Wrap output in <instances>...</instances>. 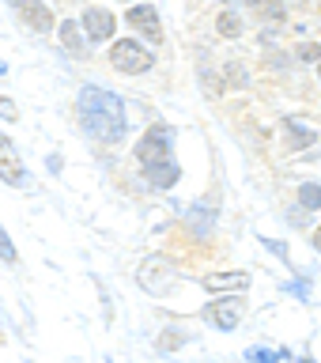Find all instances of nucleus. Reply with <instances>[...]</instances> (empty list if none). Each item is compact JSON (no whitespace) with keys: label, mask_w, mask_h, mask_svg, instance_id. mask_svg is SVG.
Wrapping results in <instances>:
<instances>
[{"label":"nucleus","mask_w":321,"mask_h":363,"mask_svg":"<svg viewBox=\"0 0 321 363\" xmlns=\"http://www.w3.org/2000/svg\"><path fill=\"white\" fill-rule=\"evenodd\" d=\"M0 118H4V121H19V106L11 99H0Z\"/></svg>","instance_id":"nucleus-18"},{"label":"nucleus","mask_w":321,"mask_h":363,"mask_svg":"<svg viewBox=\"0 0 321 363\" xmlns=\"http://www.w3.org/2000/svg\"><path fill=\"white\" fill-rule=\"evenodd\" d=\"M159 277H174V269H170L163 257H147L144 265H140V284H144V288L152 291V295H163V291L170 288V284L159 280Z\"/></svg>","instance_id":"nucleus-6"},{"label":"nucleus","mask_w":321,"mask_h":363,"mask_svg":"<svg viewBox=\"0 0 321 363\" xmlns=\"http://www.w3.org/2000/svg\"><path fill=\"white\" fill-rule=\"evenodd\" d=\"M317 79H321V61H317Z\"/></svg>","instance_id":"nucleus-23"},{"label":"nucleus","mask_w":321,"mask_h":363,"mask_svg":"<svg viewBox=\"0 0 321 363\" xmlns=\"http://www.w3.org/2000/svg\"><path fill=\"white\" fill-rule=\"evenodd\" d=\"M269 250H276L280 257H288V246H283V242H272V238H269Z\"/></svg>","instance_id":"nucleus-21"},{"label":"nucleus","mask_w":321,"mask_h":363,"mask_svg":"<svg viewBox=\"0 0 321 363\" xmlns=\"http://www.w3.org/2000/svg\"><path fill=\"white\" fill-rule=\"evenodd\" d=\"M0 261H8V265L16 261V246H11V238L4 235V227H0Z\"/></svg>","instance_id":"nucleus-17"},{"label":"nucleus","mask_w":321,"mask_h":363,"mask_svg":"<svg viewBox=\"0 0 321 363\" xmlns=\"http://www.w3.org/2000/svg\"><path fill=\"white\" fill-rule=\"evenodd\" d=\"M288 133H291V140L299 144V147L314 144V133H310V129H299V125H295V121H288Z\"/></svg>","instance_id":"nucleus-16"},{"label":"nucleus","mask_w":321,"mask_h":363,"mask_svg":"<svg viewBox=\"0 0 321 363\" xmlns=\"http://www.w3.org/2000/svg\"><path fill=\"white\" fill-rule=\"evenodd\" d=\"M0 178H4L8 186H23V182H27V170H23L19 155H16V144H11L4 133H0Z\"/></svg>","instance_id":"nucleus-4"},{"label":"nucleus","mask_w":321,"mask_h":363,"mask_svg":"<svg viewBox=\"0 0 321 363\" xmlns=\"http://www.w3.org/2000/svg\"><path fill=\"white\" fill-rule=\"evenodd\" d=\"M11 4L19 8V16H23V23L27 27H34V30H53V11L42 4V0H11Z\"/></svg>","instance_id":"nucleus-7"},{"label":"nucleus","mask_w":321,"mask_h":363,"mask_svg":"<svg viewBox=\"0 0 321 363\" xmlns=\"http://www.w3.org/2000/svg\"><path fill=\"white\" fill-rule=\"evenodd\" d=\"M249 8H254V16H261L269 23V27H280L283 19H288V11H283V0H249Z\"/></svg>","instance_id":"nucleus-11"},{"label":"nucleus","mask_w":321,"mask_h":363,"mask_svg":"<svg viewBox=\"0 0 321 363\" xmlns=\"http://www.w3.org/2000/svg\"><path fill=\"white\" fill-rule=\"evenodd\" d=\"M79 121L102 144H118L125 136V102L113 91L84 87L79 91Z\"/></svg>","instance_id":"nucleus-1"},{"label":"nucleus","mask_w":321,"mask_h":363,"mask_svg":"<svg viewBox=\"0 0 321 363\" xmlns=\"http://www.w3.org/2000/svg\"><path fill=\"white\" fill-rule=\"evenodd\" d=\"M215 30H220V38H238V34H242V27H238V16H235V11H223V16L215 19Z\"/></svg>","instance_id":"nucleus-14"},{"label":"nucleus","mask_w":321,"mask_h":363,"mask_svg":"<svg viewBox=\"0 0 321 363\" xmlns=\"http://www.w3.org/2000/svg\"><path fill=\"white\" fill-rule=\"evenodd\" d=\"M208 291H246L249 288V272H208L204 277Z\"/></svg>","instance_id":"nucleus-10"},{"label":"nucleus","mask_w":321,"mask_h":363,"mask_svg":"<svg viewBox=\"0 0 321 363\" xmlns=\"http://www.w3.org/2000/svg\"><path fill=\"white\" fill-rule=\"evenodd\" d=\"M208 318H212L220 329H235L238 322H242V303H238L235 295H231V299H215V303L208 306Z\"/></svg>","instance_id":"nucleus-9"},{"label":"nucleus","mask_w":321,"mask_h":363,"mask_svg":"<svg viewBox=\"0 0 321 363\" xmlns=\"http://www.w3.org/2000/svg\"><path fill=\"white\" fill-rule=\"evenodd\" d=\"M129 27H136V30H144L152 42H163V27H159V16H155V8H147V4H133L129 8Z\"/></svg>","instance_id":"nucleus-8"},{"label":"nucleus","mask_w":321,"mask_h":363,"mask_svg":"<svg viewBox=\"0 0 321 363\" xmlns=\"http://www.w3.org/2000/svg\"><path fill=\"white\" fill-rule=\"evenodd\" d=\"M110 65L118 68V72L140 76V72H147V68H152V53H147L140 42L121 38V42H113V50H110Z\"/></svg>","instance_id":"nucleus-3"},{"label":"nucleus","mask_w":321,"mask_h":363,"mask_svg":"<svg viewBox=\"0 0 321 363\" xmlns=\"http://www.w3.org/2000/svg\"><path fill=\"white\" fill-rule=\"evenodd\" d=\"M314 246L321 250V227H317V235H314Z\"/></svg>","instance_id":"nucleus-22"},{"label":"nucleus","mask_w":321,"mask_h":363,"mask_svg":"<svg viewBox=\"0 0 321 363\" xmlns=\"http://www.w3.org/2000/svg\"><path fill=\"white\" fill-rule=\"evenodd\" d=\"M136 159L144 163V174L155 189H170L178 182V167H174V159H170V129L167 125H155L152 133L140 136Z\"/></svg>","instance_id":"nucleus-2"},{"label":"nucleus","mask_w":321,"mask_h":363,"mask_svg":"<svg viewBox=\"0 0 321 363\" xmlns=\"http://www.w3.org/2000/svg\"><path fill=\"white\" fill-rule=\"evenodd\" d=\"M61 42H64V50H68V53L84 57V38H79V27H76L72 19H64V23H61Z\"/></svg>","instance_id":"nucleus-12"},{"label":"nucleus","mask_w":321,"mask_h":363,"mask_svg":"<svg viewBox=\"0 0 321 363\" xmlns=\"http://www.w3.org/2000/svg\"><path fill=\"white\" fill-rule=\"evenodd\" d=\"M159 345H163V348H178V345H181V337H178V333H174V337H170V333H167L163 340H159Z\"/></svg>","instance_id":"nucleus-20"},{"label":"nucleus","mask_w":321,"mask_h":363,"mask_svg":"<svg viewBox=\"0 0 321 363\" xmlns=\"http://www.w3.org/2000/svg\"><path fill=\"white\" fill-rule=\"evenodd\" d=\"M299 204L303 208H321V186L317 182H303L299 186Z\"/></svg>","instance_id":"nucleus-13"},{"label":"nucleus","mask_w":321,"mask_h":363,"mask_svg":"<svg viewBox=\"0 0 321 363\" xmlns=\"http://www.w3.org/2000/svg\"><path fill=\"white\" fill-rule=\"evenodd\" d=\"M246 359H291V352L288 348H276V352L272 348H249Z\"/></svg>","instance_id":"nucleus-15"},{"label":"nucleus","mask_w":321,"mask_h":363,"mask_svg":"<svg viewBox=\"0 0 321 363\" xmlns=\"http://www.w3.org/2000/svg\"><path fill=\"white\" fill-rule=\"evenodd\" d=\"M84 27H87L91 42H106V38H113L118 19H113V11H106V8H87L84 11Z\"/></svg>","instance_id":"nucleus-5"},{"label":"nucleus","mask_w":321,"mask_h":363,"mask_svg":"<svg viewBox=\"0 0 321 363\" xmlns=\"http://www.w3.org/2000/svg\"><path fill=\"white\" fill-rule=\"evenodd\" d=\"M299 61H321V45H303V50H299Z\"/></svg>","instance_id":"nucleus-19"}]
</instances>
